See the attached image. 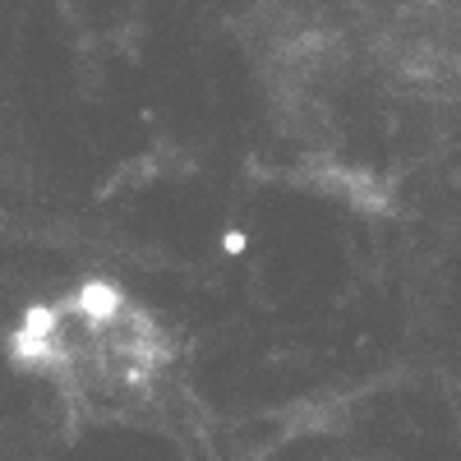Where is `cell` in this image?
<instances>
[{
  "label": "cell",
  "instance_id": "6da1fadb",
  "mask_svg": "<svg viewBox=\"0 0 461 461\" xmlns=\"http://www.w3.org/2000/svg\"><path fill=\"white\" fill-rule=\"evenodd\" d=\"M14 360L88 420H125L158 402L176 365L167 328L106 282H84L28 310Z\"/></svg>",
  "mask_w": 461,
  "mask_h": 461
}]
</instances>
